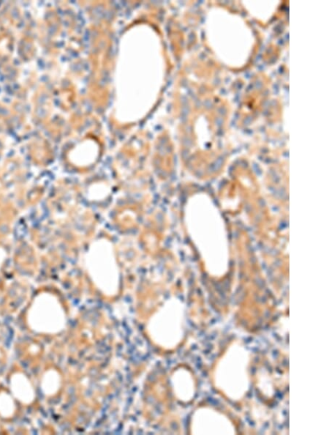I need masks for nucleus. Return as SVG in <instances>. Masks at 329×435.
Wrapping results in <instances>:
<instances>
[{
  "mask_svg": "<svg viewBox=\"0 0 329 435\" xmlns=\"http://www.w3.org/2000/svg\"><path fill=\"white\" fill-rule=\"evenodd\" d=\"M17 405L12 395L5 391L0 392V416L10 418L15 415Z\"/></svg>",
  "mask_w": 329,
  "mask_h": 435,
  "instance_id": "39448f33",
  "label": "nucleus"
},
{
  "mask_svg": "<svg viewBox=\"0 0 329 435\" xmlns=\"http://www.w3.org/2000/svg\"><path fill=\"white\" fill-rule=\"evenodd\" d=\"M27 324L32 331L42 334H56L66 324V315L61 302L51 294H41L29 308Z\"/></svg>",
  "mask_w": 329,
  "mask_h": 435,
  "instance_id": "f257e3e1",
  "label": "nucleus"
},
{
  "mask_svg": "<svg viewBox=\"0 0 329 435\" xmlns=\"http://www.w3.org/2000/svg\"><path fill=\"white\" fill-rule=\"evenodd\" d=\"M102 253L89 260V270L95 283L108 296H113L119 287V273L109 246H102Z\"/></svg>",
  "mask_w": 329,
  "mask_h": 435,
  "instance_id": "f03ea898",
  "label": "nucleus"
},
{
  "mask_svg": "<svg viewBox=\"0 0 329 435\" xmlns=\"http://www.w3.org/2000/svg\"><path fill=\"white\" fill-rule=\"evenodd\" d=\"M11 395L24 404H32L35 398L34 387L29 378L21 372L14 373L10 377Z\"/></svg>",
  "mask_w": 329,
  "mask_h": 435,
  "instance_id": "7ed1b4c3",
  "label": "nucleus"
},
{
  "mask_svg": "<svg viewBox=\"0 0 329 435\" xmlns=\"http://www.w3.org/2000/svg\"><path fill=\"white\" fill-rule=\"evenodd\" d=\"M61 384L62 379L59 372L54 370H49L42 377L40 388L47 396H54L60 390Z\"/></svg>",
  "mask_w": 329,
  "mask_h": 435,
  "instance_id": "20e7f679",
  "label": "nucleus"
}]
</instances>
